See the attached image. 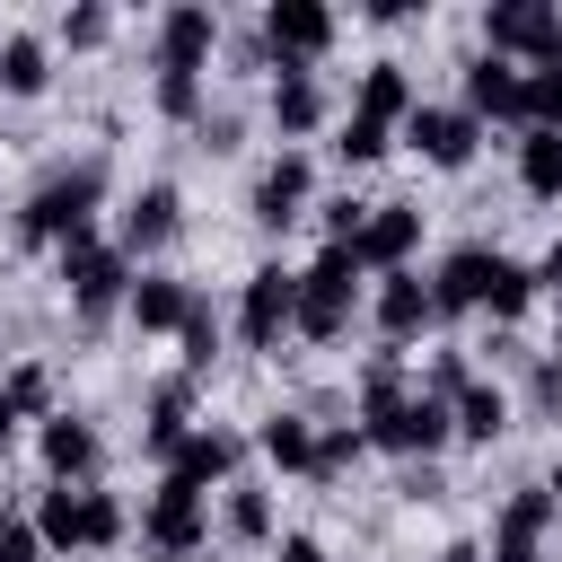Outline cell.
Listing matches in <instances>:
<instances>
[{
  "label": "cell",
  "mask_w": 562,
  "mask_h": 562,
  "mask_svg": "<svg viewBox=\"0 0 562 562\" xmlns=\"http://www.w3.org/2000/svg\"><path fill=\"white\" fill-rule=\"evenodd\" d=\"M9 404H18V413H44V422H53V378H44V369H18V378H9Z\"/></svg>",
  "instance_id": "obj_36"
},
{
  "label": "cell",
  "mask_w": 562,
  "mask_h": 562,
  "mask_svg": "<svg viewBox=\"0 0 562 562\" xmlns=\"http://www.w3.org/2000/svg\"><path fill=\"white\" fill-rule=\"evenodd\" d=\"M211 351H220V316L193 299V316H184V369H211Z\"/></svg>",
  "instance_id": "obj_34"
},
{
  "label": "cell",
  "mask_w": 562,
  "mask_h": 562,
  "mask_svg": "<svg viewBox=\"0 0 562 562\" xmlns=\"http://www.w3.org/2000/svg\"><path fill=\"white\" fill-rule=\"evenodd\" d=\"M518 184H527L536 202H562V132L527 123V140H518Z\"/></svg>",
  "instance_id": "obj_26"
},
{
  "label": "cell",
  "mask_w": 562,
  "mask_h": 562,
  "mask_svg": "<svg viewBox=\"0 0 562 562\" xmlns=\"http://www.w3.org/2000/svg\"><path fill=\"white\" fill-rule=\"evenodd\" d=\"M140 439H149V457H176V448L193 439V378H167V386H158V404H149V430H140Z\"/></svg>",
  "instance_id": "obj_22"
},
{
  "label": "cell",
  "mask_w": 562,
  "mask_h": 562,
  "mask_svg": "<svg viewBox=\"0 0 562 562\" xmlns=\"http://www.w3.org/2000/svg\"><path fill=\"white\" fill-rule=\"evenodd\" d=\"M483 44H492L501 61L553 70V61H562V9H553V0H492V9H483Z\"/></svg>",
  "instance_id": "obj_6"
},
{
  "label": "cell",
  "mask_w": 562,
  "mask_h": 562,
  "mask_svg": "<svg viewBox=\"0 0 562 562\" xmlns=\"http://www.w3.org/2000/svg\"><path fill=\"white\" fill-rule=\"evenodd\" d=\"M386 132H395V123H378V114H342V140H334V149H342V167L386 158Z\"/></svg>",
  "instance_id": "obj_32"
},
{
  "label": "cell",
  "mask_w": 562,
  "mask_h": 562,
  "mask_svg": "<svg viewBox=\"0 0 562 562\" xmlns=\"http://www.w3.org/2000/svg\"><path fill=\"white\" fill-rule=\"evenodd\" d=\"M465 114L483 123H527V70L518 61H501V53H474L465 61Z\"/></svg>",
  "instance_id": "obj_11"
},
{
  "label": "cell",
  "mask_w": 562,
  "mask_h": 562,
  "mask_svg": "<svg viewBox=\"0 0 562 562\" xmlns=\"http://www.w3.org/2000/svg\"><path fill=\"white\" fill-rule=\"evenodd\" d=\"M97 202H105V167H97V158L53 167V176L18 202V237H26V246H79L88 220H97Z\"/></svg>",
  "instance_id": "obj_3"
},
{
  "label": "cell",
  "mask_w": 562,
  "mask_h": 562,
  "mask_svg": "<svg viewBox=\"0 0 562 562\" xmlns=\"http://www.w3.org/2000/svg\"><path fill=\"white\" fill-rule=\"evenodd\" d=\"M492 246H457L448 263H439V281H430V307L439 316H465V307H483V290H492Z\"/></svg>",
  "instance_id": "obj_20"
},
{
  "label": "cell",
  "mask_w": 562,
  "mask_h": 562,
  "mask_svg": "<svg viewBox=\"0 0 562 562\" xmlns=\"http://www.w3.org/2000/svg\"><path fill=\"white\" fill-rule=\"evenodd\" d=\"M105 35H114V18H105V9H61V44H79V53H88V44H105Z\"/></svg>",
  "instance_id": "obj_35"
},
{
  "label": "cell",
  "mask_w": 562,
  "mask_h": 562,
  "mask_svg": "<svg viewBox=\"0 0 562 562\" xmlns=\"http://www.w3.org/2000/svg\"><path fill=\"white\" fill-rule=\"evenodd\" d=\"M202 140L211 149H237V114H202Z\"/></svg>",
  "instance_id": "obj_38"
},
{
  "label": "cell",
  "mask_w": 562,
  "mask_h": 562,
  "mask_svg": "<svg viewBox=\"0 0 562 562\" xmlns=\"http://www.w3.org/2000/svg\"><path fill=\"white\" fill-rule=\"evenodd\" d=\"M527 123L562 132V61H553V70H527Z\"/></svg>",
  "instance_id": "obj_33"
},
{
  "label": "cell",
  "mask_w": 562,
  "mask_h": 562,
  "mask_svg": "<svg viewBox=\"0 0 562 562\" xmlns=\"http://www.w3.org/2000/svg\"><path fill=\"white\" fill-rule=\"evenodd\" d=\"M553 369H562V342H553Z\"/></svg>",
  "instance_id": "obj_45"
},
{
  "label": "cell",
  "mask_w": 562,
  "mask_h": 562,
  "mask_svg": "<svg viewBox=\"0 0 562 562\" xmlns=\"http://www.w3.org/2000/svg\"><path fill=\"white\" fill-rule=\"evenodd\" d=\"M544 492H553V501H562V465H553V483H544Z\"/></svg>",
  "instance_id": "obj_43"
},
{
  "label": "cell",
  "mask_w": 562,
  "mask_h": 562,
  "mask_svg": "<svg viewBox=\"0 0 562 562\" xmlns=\"http://www.w3.org/2000/svg\"><path fill=\"white\" fill-rule=\"evenodd\" d=\"M413 237H422V211H413V202H378L351 255H360V272H404V255H413Z\"/></svg>",
  "instance_id": "obj_14"
},
{
  "label": "cell",
  "mask_w": 562,
  "mask_h": 562,
  "mask_svg": "<svg viewBox=\"0 0 562 562\" xmlns=\"http://www.w3.org/2000/svg\"><path fill=\"white\" fill-rule=\"evenodd\" d=\"M325 44H334V9H325V0H272V9H263V53H272L281 70H307Z\"/></svg>",
  "instance_id": "obj_9"
},
{
  "label": "cell",
  "mask_w": 562,
  "mask_h": 562,
  "mask_svg": "<svg viewBox=\"0 0 562 562\" xmlns=\"http://www.w3.org/2000/svg\"><path fill=\"white\" fill-rule=\"evenodd\" d=\"M237 457H246V439L202 422V430H193V439L167 457V483H184V492H202V483H228V474H237Z\"/></svg>",
  "instance_id": "obj_15"
},
{
  "label": "cell",
  "mask_w": 562,
  "mask_h": 562,
  "mask_svg": "<svg viewBox=\"0 0 562 562\" xmlns=\"http://www.w3.org/2000/svg\"><path fill=\"white\" fill-rule=\"evenodd\" d=\"M211 44H220V18L202 0H176L158 18V114H176V123L202 114V61H211Z\"/></svg>",
  "instance_id": "obj_2"
},
{
  "label": "cell",
  "mask_w": 562,
  "mask_h": 562,
  "mask_svg": "<svg viewBox=\"0 0 562 562\" xmlns=\"http://www.w3.org/2000/svg\"><path fill=\"white\" fill-rule=\"evenodd\" d=\"M527 299H536V272L501 255V263H492V290H483V307H492V316L509 325V316H527Z\"/></svg>",
  "instance_id": "obj_29"
},
{
  "label": "cell",
  "mask_w": 562,
  "mask_h": 562,
  "mask_svg": "<svg viewBox=\"0 0 562 562\" xmlns=\"http://www.w3.org/2000/svg\"><path fill=\"white\" fill-rule=\"evenodd\" d=\"M448 413H457V430H465V439H483V448H492V439H501V430H509V395H501V386H492V378H465V386H457V404H448Z\"/></svg>",
  "instance_id": "obj_25"
},
{
  "label": "cell",
  "mask_w": 562,
  "mask_h": 562,
  "mask_svg": "<svg viewBox=\"0 0 562 562\" xmlns=\"http://www.w3.org/2000/svg\"><path fill=\"white\" fill-rule=\"evenodd\" d=\"M439 562H492V553H483V544H465V536H457V544H439Z\"/></svg>",
  "instance_id": "obj_41"
},
{
  "label": "cell",
  "mask_w": 562,
  "mask_h": 562,
  "mask_svg": "<svg viewBox=\"0 0 562 562\" xmlns=\"http://www.w3.org/2000/svg\"><path fill=\"white\" fill-rule=\"evenodd\" d=\"M193 299H202V290H184L176 272H140L123 307H132V325H140V334H184V316H193Z\"/></svg>",
  "instance_id": "obj_21"
},
{
  "label": "cell",
  "mask_w": 562,
  "mask_h": 562,
  "mask_svg": "<svg viewBox=\"0 0 562 562\" xmlns=\"http://www.w3.org/2000/svg\"><path fill=\"white\" fill-rule=\"evenodd\" d=\"M536 281H544V290H553V299H562V246H553V255H544V263H536Z\"/></svg>",
  "instance_id": "obj_40"
},
{
  "label": "cell",
  "mask_w": 562,
  "mask_h": 562,
  "mask_svg": "<svg viewBox=\"0 0 562 562\" xmlns=\"http://www.w3.org/2000/svg\"><path fill=\"white\" fill-rule=\"evenodd\" d=\"M228 536H237V544H263V536H272V501H263L255 483H228Z\"/></svg>",
  "instance_id": "obj_31"
},
{
  "label": "cell",
  "mask_w": 562,
  "mask_h": 562,
  "mask_svg": "<svg viewBox=\"0 0 562 562\" xmlns=\"http://www.w3.org/2000/svg\"><path fill=\"white\" fill-rule=\"evenodd\" d=\"M360 448H369V439H360L351 422H342V430H316V465H307V474H316V483H342V474L360 465Z\"/></svg>",
  "instance_id": "obj_30"
},
{
  "label": "cell",
  "mask_w": 562,
  "mask_h": 562,
  "mask_svg": "<svg viewBox=\"0 0 562 562\" xmlns=\"http://www.w3.org/2000/svg\"><path fill=\"white\" fill-rule=\"evenodd\" d=\"M18 439V404H9V386H0V448Z\"/></svg>",
  "instance_id": "obj_42"
},
{
  "label": "cell",
  "mask_w": 562,
  "mask_h": 562,
  "mask_svg": "<svg viewBox=\"0 0 562 562\" xmlns=\"http://www.w3.org/2000/svg\"><path fill=\"white\" fill-rule=\"evenodd\" d=\"M272 123H281L290 140L325 123V88H316V70H281V79H272Z\"/></svg>",
  "instance_id": "obj_24"
},
{
  "label": "cell",
  "mask_w": 562,
  "mask_h": 562,
  "mask_svg": "<svg viewBox=\"0 0 562 562\" xmlns=\"http://www.w3.org/2000/svg\"><path fill=\"white\" fill-rule=\"evenodd\" d=\"M255 448H263L281 474H307V465H316V430H307L299 413H272V422L255 430Z\"/></svg>",
  "instance_id": "obj_28"
},
{
  "label": "cell",
  "mask_w": 562,
  "mask_h": 562,
  "mask_svg": "<svg viewBox=\"0 0 562 562\" xmlns=\"http://www.w3.org/2000/svg\"><path fill=\"white\" fill-rule=\"evenodd\" d=\"M553 492L536 483V492H509L501 501V518H492V562H544V527H553Z\"/></svg>",
  "instance_id": "obj_10"
},
{
  "label": "cell",
  "mask_w": 562,
  "mask_h": 562,
  "mask_svg": "<svg viewBox=\"0 0 562 562\" xmlns=\"http://www.w3.org/2000/svg\"><path fill=\"white\" fill-rule=\"evenodd\" d=\"M158 562H202V553H158Z\"/></svg>",
  "instance_id": "obj_44"
},
{
  "label": "cell",
  "mask_w": 562,
  "mask_h": 562,
  "mask_svg": "<svg viewBox=\"0 0 562 562\" xmlns=\"http://www.w3.org/2000/svg\"><path fill=\"white\" fill-rule=\"evenodd\" d=\"M0 562H44V536H35V518H0Z\"/></svg>",
  "instance_id": "obj_37"
},
{
  "label": "cell",
  "mask_w": 562,
  "mask_h": 562,
  "mask_svg": "<svg viewBox=\"0 0 562 562\" xmlns=\"http://www.w3.org/2000/svg\"><path fill=\"white\" fill-rule=\"evenodd\" d=\"M360 413H369V422H360V439H369V448H386V457H422V465H430V448L457 430L448 395L413 386L395 351H378V360L360 369Z\"/></svg>",
  "instance_id": "obj_1"
},
{
  "label": "cell",
  "mask_w": 562,
  "mask_h": 562,
  "mask_svg": "<svg viewBox=\"0 0 562 562\" xmlns=\"http://www.w3.org/2000/svg\"><path fill=\"white\" fill-rule=\"evenodd\" d=\"M307 193H316V176H307V158L299 149H281L263 176H255V220L263 228H290L299 211H307Z\"/></svg>",
  "instance_id": "obj_16"
},
{
  "label": "cell",
  "mask_w": 562,
  "mask_h": 562,
  "mask_svg": "<svg viewBox=\"0 0 562 562\" xmlns=\"http://www.w3.org/2000/svg\"><path fill=\"white\" fill-rule=\"evenodd\" d=\"M140 536H149L158 553H202V536H211V518H202V492H184V483H158V501H149Z\"/></svg>",
  "instance_id": "obj_13"
},
{
  "label": "cell",
  "mask_w": 562,
  "mask_h": 562,
  "mask_svg": "<svg viewBox=\"0 0 562 562\" xmlns=\"http://www.w3.org/2000/svg\"><path fill=\"white\" fill-rule=\"evenodd\" d=\"M369 316H378V334L386 342H413L439 307H430V290H422V272H378V299H369Z\"/></svg>",
  "instance_id": "obj_18"
},
{
  "label": "cell",
  "mask_w": 562,
  "mask_h": 562,
  "mask_svg": "<svg viewBox=\"0 0 562 562\" xmlns=\"http://www.w3.org/2000/svg\"><path fill=\"white\" fill-rule=\"evenodd\" d=\"M35 448H44V474H53V483H88V474H97V457H105V448H97V430H88L79 413H53V422L35 430Z\"/></svg>",
  "instance_id": "obj_19"
},
{
  "label": "cell",
  "mask_w": 562,
  "mask_h": 562,
  "mask_svg": "<svg viewBox=\"0 0 562 562\" xmlns=\"http://www.w3.org/2000/svg\"><path fill=\"white\" fill-rule=\"evenodd\" d=\"M237 334H246V351H281V334H299V272H281V263L246 272V290H237Z\"/></svg>",
  "instance_id": "obj_8"
},
{
  "label": "cell",
  "mask_w": 562,
  "mask_h": 562,
  "mask_svg": "<svg viewBox=\"0 0 562 562\" xmlns=\"http://www.w3.org/2000/svg\"><path fill=\"white\" fill-rule=\"evenodd\" d=\"M281 562H334V553H325V544H307V536H290V544H281Z\"/></svg>",
  "instance_id": "obj_39"
},
{
  "label": "cell",
  "mask_w": 562,
  "mask_h": 562,
  "mask_svg": "<svg viewBox=\"0 0 562 562\" xmlns=\"http://www.w3.org/2000/svg\"><path fill=\"white\" fill-rule=\"evenodd\" d=\"M360 316V255L351 246H325L307 272H299V334L307 342H342Z\"/></svg>",
  "instance_id": "obj_5"
},
{
  "label": "cell",
  "mask_w": 562,
  "mask_h": 562,
  "mask_svg": "<svg viewBox=\"0 0 562 562\" xmlns=\"http://www.w3.org/2000/svg\"><path fill=\"white\" fill-rule=\"evenodd\" d=\"M404 140H413L430 167H465L474 140H483V123H474L465 105H413V114H404Z\"/></svg>",
  "instance_id": "obj_12"
},
{
  "label": "cell",
  "mask_w": 562,
  "mask_h": 562,
  "mask_svg": "<svg viewBox=\"0 0 562 562\" xmlns=\"http://www.w3.org/2000/svg\"><path fill=\"white\" fill-rule=\"evenodd\" d=\"M422 97H413V79H404V61H369L360 70V105L351 114H378V123H404Z\"/></svg>",
  "instance_id": "obj_23"
},
{
  "label": "cell",
  "mask_w": 562,
  "mask_h": 562,
  "mask_svg": "<svg viewBox=\"0 0 562 562\" xmlns=\"http://www.w3.org/2000/svg\"><path fill=\"white\" fill-rule=\"evenodd\" d=\"M35 536L61 544V553H105V544L123 536V501L97 492V483H53V492L35 501Z\"/></svg>",
  "instance_id": "obj_4"
},
{
  "label": "cell",
  "mask_w": 562,
  "mask_h": 562,
  "mask_svg": "<svg viewBox=\"0 0 562 562\" xmlns=\"http://www.w3.org/2000/svg\"><path fill=\"white\" fill-rule=\"evenodd\" d=\"M61 281H70V307L97 325V316H114V307L132 299V255H123V246L79 237V246H61Z\"/></svg>",
  "instance_id": "obj_7"
},
{
  "label": "cell",
  "mask_w": 562,
  "mask_h": 562,
  "mask_svg": "<svg viewBox=\"0 0 562 562\" xmlns=\"http://www.w3.org/2000/svg\"><path fill=\"white\" fill-rule=\"evenodd\" d=\"M176 228H184V202H176V184H140V193L123 202V255H158Z\"/></svg>",
  "instance_id": "obj_17"
},
{
  "label": "cell",
  "mask_w": 562,
  "mask_h": 562,
  "mask_svg": "<svg viewBox=\"0 0 562 562\" xmlns=\"http://www.w3.org/2000/svg\"><path fill=\"white\" fill-rule=\"evenodd\" d=\"M44 79H53L44 35H0V88L9 97H44Z\"/></svg>",
  "instance_id": "obj_27"
}]
</instances>
